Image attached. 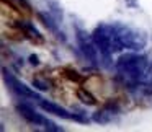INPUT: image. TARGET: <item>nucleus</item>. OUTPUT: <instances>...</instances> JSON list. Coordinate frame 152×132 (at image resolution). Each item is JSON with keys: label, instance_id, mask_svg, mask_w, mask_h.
I'll use <instances>...</instances> for the list:
<instances>
[{"label": "nucleus", "instance_id": "obj_1", "mask_svg": "<svg viewBox=\"0 0 152 132\" xmlns=\"http://www.w3.org/2000/svg\"><path fill=\"white\" fill-rule=\"evenodd\" d=\"M18 111H20V114L23 116L25 119H26L28 122H31V124H34V125H39V124H43V125H46V127H49V129H54V131H59L57 127H53V122H49L48 119H44L41 114H38V112H34L33 109L30 108V106H26V104H18Z\"/></svg>", "mask_w": 152, "mask_h": 132}, {"label": "nucleus", "instance_id": "obj_9", "mask_svg": "<svg viewBox=\"0 0 152 132\" xmlns=\"http://www.w3.org/2000/svg\"><path fill=\"white\" fill-rule=\"evenodd\" d=\"M31 64H38V57L36 56H31Z\"/></svg>", "mask_w": 152, "mask_h": 132}, {"label": "nucleus", "instance_id": "obj_2", "mask_svg": "<svg viewBox=\"0 0 152 132\" xmlns=\"http://www.w3.org/2000/svg\"><path fill=\"white\" fill-rule=\"evenodd\" d=\"M119 112V108L116 103H108V104H105L102 109H98V111L95 112V116H93V121L95 122H100V124H106V122L113 121L115 119V116Z\"/></svg>", "mask_w": 152, "mask_h": 132}, {"label": "nucleus", "instance_id": "obj_3", "mask_svg": "<svg viewBox=\"0 0 152 132\" xmlns=\"http://www.w3.org/2000/svg\"><path fill=\"white\" fill-rule=\"evenodd\" d=\"M4 72H5V80H7L8 86H10V88L13 90L15 93H18V95H20L21 98H39V96H38L34 91H31V90L28 88L26 85L20 83L17 78H15V77L8 75V73H7V70H4ZM39 99H41V98H39Z\"/></svg>", "mask_w": 152, "mask_h": 132}, {"label": "nucleus", "instance_id": "obj_4", "mask_svg": "<svg viewBox=\"0 0 152 132\" xmlns=\"http://www.w3.org/2000/svg\"><path fill=\"white\" fill-rule=\"evenodd\" d=\"M39 104H41V108H43L44 111L51 112V114H56V116H59V117H64V119H77V121H82V122L85 121V119L80 117V116L69 114V112H67L64 108H61V106L54 104V103H51V101H44V99H41Z\"/></svg>", "mask_w": 152, "mask_h": 132}, {"label": "nucleus", "instance_id": "obj_7", "mask_svg": "<svg viewBox=\"0 0 152 132\" xmlns=\"http://www.w3.org/2000/svg\"><path fill=\"white\" fill-rule=\"evenodd\" d=\"M77 96H79V99H82V103H85V104H96L95 96H93L92 93H88V91H85V90H82V88L77 90Z\"/></svg>", "mask_w": 152, "mask_h": 132}, {"label": "nucleus", "instance_id": "obj_6", "mask_svg": "<svg viewBox=\"0 0 152 132\" xmlns=\"http://www.w3.org/2000/svg\"><path fill=\"white\" fill-rule=\"evenodd\" d=\"M33 85L36 86V88H39V90H49L53 83H51V80L48 78V77L38 75V77H34V78H33Z\"/></svg>", "mask_w": 152, "mask_h": 132}, {"label": "nucleus", "instance_id": "obj_8", "mask_svg": "<svg viewBox=\"0 0 152 132\" xmlns=\"http://www.w3.org/2000/svg\"><path fill=\"white\" fill-rule=\"evenodd\" d=\"M64 75H66L70 82H82V75H79V72H75V70H72V69H66L64 70Z\"/></svg>", "mask_w": 152, "mask_h": 132}, {"label": "nucleus", "instance_id": "obj_5", "mask_svg": "<svg viewBox=\"0 0 152 132\" xmlns=\"http://www.w3.org/2000/svg\"><path fill=\"white\" fill-rule=\"evenodd\" d=\"M17 28L20 30V33H21V34H25V36L31 38L33 41L36 39L38 43H41V41H43V38L39 36V33H38V31L34 30V28L31 26V25H28V23H23V21L20 23V21H18V23H17Z\"/></svg>", "mask_w": 152, "mask_h": 132}]
</instances>
